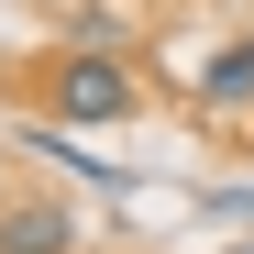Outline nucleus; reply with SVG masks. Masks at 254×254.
Returning <instances> with one entry per match:
<instances>
[{
    "mask_svg": "<svg viewBox=\"0 0 254 254\" xmlns=\"http://www.w3.org/2000/svg\"><path fill=\"white\" fill-rule=\"evenodd\" d=\"M56 122L77 133V122H133V77H122L111 45H66L56 56Z\"/></svg>",
    "mask_w": 254,
    "mask_h": 254,
    "instance_id": "f257e3e1",
    "label": "nucleus"
},
{
    "mask_svg": "<svg viewBox=\"0 0 254 254\" xmlns=\"http://www.w3.org/2000/svg\"><path fill=\"white\" fill-rule=\"evenodd\" d=\"M0 254H77V210L66 199H11L0 210Z\"/></svg>",
    "mask_w": 254,
    "mask_h": 254,
    "instance_id": "f03ea898",
    "label": "nucleus"
},
{
    "mask_svg": "<svg viewBox=\"0 0 254 254\" xmlns=\"http://www.w3.org/2000/svg\"><path fill=\"white\" fill-rule=\"evenodd\" d=\"M199 111H221V122H243V111H254V33H232V45L199 66Z\"/></svg>",
    "mask_w": 254,
    "mask_h": 254,
    "instance_id": "7ed1b4c3",
    "label": "nucleus"
},
{
    "mask_svg": "<svg viewBox=\"0 0 254 254\" xmlns=\"http://www.w3.org/2000/svg\"><path fill=\"white\" fill-rule=\"evenodd\" d=\"M66 33H77V45H111V56H122V22L100 11V0H66Z\"/></svg>",
    "mask_w": 254,
    "mask_h": 254,
    "instance_id": "20e7f679",
    "label": "nucleus"
}]
</instances>
